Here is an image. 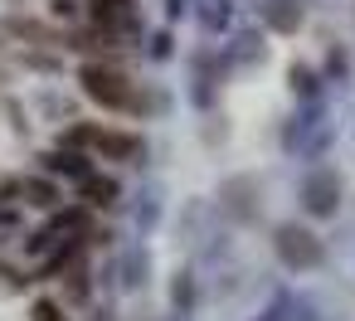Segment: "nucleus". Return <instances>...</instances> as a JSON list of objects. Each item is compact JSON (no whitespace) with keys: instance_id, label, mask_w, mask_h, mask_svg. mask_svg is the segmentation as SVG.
Returning a JSON list of instances; mask_svg holds the SVG:
<instances>
[{"instance_id":"5","label":"nucleus","mask_w":355,"mask_h":321,"mask_svg":"<svg viewBox=\"0 0 355 321\" xmlns=\"http://www.w3.org/2000/svg\"><path fill=\"white\" fill-rule=\"evenodd\" d=\"M93 20L127 30V25H132V0H93Z\"/></svg>"},{"instance_id":"7","label":"nucleus","mask_w":355,"mask_h":321,"mask_svg":"<svg viewBox=\"0 0 355 321\" xmlns=\"http://www.w3.org/2000/svg\"><path fill=\"white\" fill-rule=\"evenodd\" d=\"M49 166H54L59 175H73V180H88V175H93V171H88V161H83L78 151H73V156H69V151H59V156H49Z\"/></svg>"},{"instance_id":"9","label":"nucleus","mask_w":355,"mask_h":321,"mask_svg":"<svg viewBox=\"0 0 355 321\" xmlns=\"http://www.w3.org/2000/svg\"><path fill=\"white\" fill-rule=\"evenodd\" d=\"M25 195H30L35 205H44V209L54 205V185H49V180H30V185H25Z\"/></svg>"},{"instance_id":"1","label":"nucleus","mask_w":355,"mask_h":321,"mask_svg":"<svg viewBox=\"0 0 355 321\" xmlns=\"http://www.w3.org/2000/svg\"><path fill=\"white\" fill-rule=\"evenodd\" d=\"M83 88H88V98L103 103V107H122V112L137 107V93H132L127 73H117V69H107V64H88V69H83Z\"/></svg>"},{"instance_id":"10","label":"nucleus","mask_w":355,"mask_h":321,"mask_svg":"<svg viewBox=\"0 0 355 321\" xmlns=\"http://www.w3.org/2000/svg\"><path fill=\"white\" fill-rule=\"evenodd\" d=\"M190 297H195V287H190V277H180V282H175V306H185Z\"/></svg>"},{"instance_id":"8","label":"nucleus","mask_w":355,"mask_h":321,"mask_svg":"<svg viewBox=\"0 0 355 321\" xmlns=\"http://www.w3.org/2000/svg\"><path fill=\"white\" fill-rule=\"evenodd\" d=\"M83 190H88V200H98V205L117 200V185H112V180H98V175H88V180H83Z\"/></svg>"},{"instance_id":"6","label":"nucleus","mask_w":355,"mask_h":321,"mask_svg":"<svg viewBox=\"0 0 355 321\" xmlns=\"http://www.w3.org/2000/svg\"><path fill=\"white\" fill-rule=\"evenodd\" d=\"M263 15H268V25H272V30H297V20H302L297 0H268Z\"/></svg>"},{"instance_id":"4","label":"nucleus","mask_w":355,"mask_h":321,"mask_svg":"<svg viewBox=\"0 0 355 321\" xmlns=\"http://www.w3.org/2000/svg\"><path fill=\"white\" fill-rule=\"evenodd\" d=\"M98 151L103 156H117V161H137L141 156V141L137 137H122V132H98Z\"/></svg>"},{"instance_id":"11","label":"nucleus","mask_w":355,"mask_h":321,"mask_svg":"<svg viewBox=\"0 0 355 321\" xmlns=\"http://www.w3.org/2000/svg\"><path fill=\"white\" fill-rule=\"evenodd\" d=\"M35 321H59V311H54V306L44 302V306H35Z\"/></svg>"},{"instance_id":"2","label":"nucleus","mask_w":355,"mask_h":321,"mask_svg":"<svg viewBox=\"0 0 355 321\" xmlns=\"http://www.w3.org/2000/svg\"><path fill=\"white\" fill-rule=\"evenodd\" d=\"M277 253H282L287 268H311V263H321V243H316V234H306L302 224H282V229H277Z\"/></svg>"},{"instance_id":"3","label":"nucleus","mask_w":355,"mask_h":321,"mask_svg":"<svg viewBox=\"0 0 355 321\" xmlns=\"http://www.w3.org/2000/svg\"><path fill=\"white\" fill-rule=\"evenodd\" d=\"M336 200H340L336 171H311V175L302 180V205H306V214H336Z\"/></svg>"}]
</instances>
